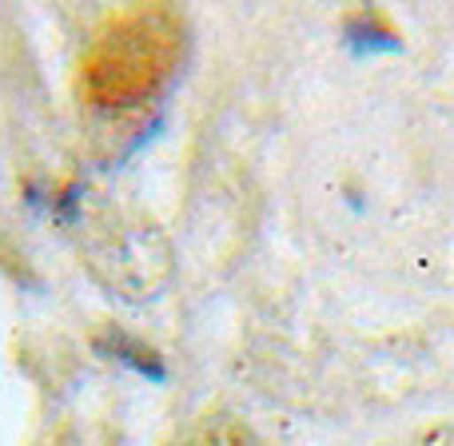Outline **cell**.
<instances>
[{
	"label": "cell",
	"instance_id": "1",
	"mask_svg": "<svg viewBox=\"0 0 454 446\" xmlns=\"http://www.w3.org/2000/svg\"><path fill=\"white\" fill-rule=\"evenodd\" d=\"M184 52V28L164 8H132L96 28L80 60V92L92 108L136 112L172 80Z\"/></svg>",
	"mask_w": 454,
	"mask_h": 446
},
{
	"label": "cell",
	"instance_id": "2",
	"mask_svg": "<svg viewBox=\"0 0 454 446\" xmlns=\"http://www.w3.org/2000/svg\"><path fill=\"white\" fill-rule=\"evenodd\" d=\"M196 446H251V442L247 434H235V431H207Z\"/></svg>",
	"mask_w": 454,
	"mask_h": 446
}]
</instances>
